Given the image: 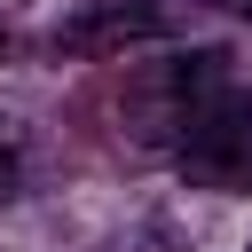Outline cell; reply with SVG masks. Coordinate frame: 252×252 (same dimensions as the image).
Listing matches in <instances>:
<instances>
[{
    "label": "cell",
    "instance_id": "obj_1",
    "mask_svg": "<svg viewBox=\"0 0 252 252\" xmlns=\"http://www.w3.org/2000/svg\"><path fill=\"white\" fill-rule=\"evenodd\" d=\"M228 63V55H220ZM205 71V87L189 94L181 126H173V150L181 165L205 181V189H252V87H236L228 71Z\"/></svg>",
    "mask_w": 252,
    "mask_h": 252
},
{
    "label": "cell",
    "instance_id": "obj_2",
    "mask_svg": "<svg viewBox=\"0 0 252 252\" xmlns=\"http://www.w3.org/2000/svg\"><path fill=\"white\" fill-rule=\"evenodd\" d=\"M158 32H165V16H158L150 0H110V8L71 16V24H63V47L94 55V47H118V39H158Z\"/></svg>",
    "mask_w": 252,
    "mask_h": 252
},
{
    "label": "cell",
    "instance_id": "obj_3",
    "mask_svg": "<svg viewBox=\"0 0 252 252\" xmlns=\"http://www.w3.org/2000/svg\"><path fill=\"white\" fill-rule=\"evenodd\" d=\"M8 197H16V150L0 142V205H8Z\"/></svg>",
    "mask_w": 252,
    "mask_h": 252
},
{
    "label": "cell",
    "instance_id": "obj_4",
    "mask_svg": "<svg viewBox=\"0 0 252 252\" xmlns=\"http://www.w3.org/2000/svg\"><path fill=\"white\" fill-rule=\"evenodd\" d=\"M220 8H228V16H244V24H252V0H220Z\"/></svg>",
    "mask_w": 252,
    "mask_h": 252
}]
</instances>
